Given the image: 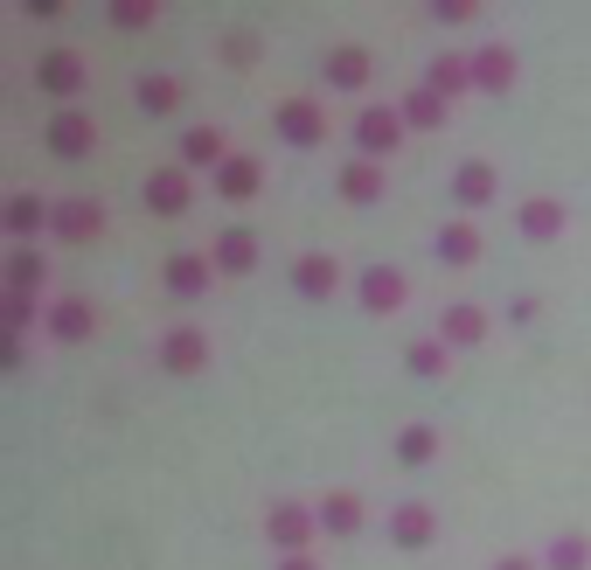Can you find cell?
Returning a JSON list of instances; mask_svg holds the SVG:
<instances>
[{"instance_id":"cell-16","label":"cell","mask_w":591,"mask_h":570,"mask_svg":"<svg viewBox=\"0 0 591 570\" xmlns=\"http://www.w3.org/2000/svg\"><path fill=\"white\" fill-rule=\"evenodd\" d=\"M445 334H452V341H473V334H480V313H473V306H452V313H445Z\"/></svg>"},{"instance_id":"cell-14","label":"cell","mask_w":591,"mask_h":570,"mask_svg":"<svg viewBox=\"0 0 591 570\" xmlns=\"http://www.w3.org/2000/svg\"><path fill=\"white\" fill-rule=\"evenodd\" d=\"M439 251L452 258V265H466V258H473V230H466V223H452V230L439 237Z\"/></svg>"},{"instance_id":"cell-5","label":"cell","mask_w":591,"mask_h":570,"mask_svg":"<svg viewBox=\"0 0 591 570\" xmlns=\"http://www.w3.org/2000/svg\"><path fill=\"white\" fill-rule=\"evenodd\" d=\"M334 279H341V272H334L327 258H299V285H306V292H334Z\"/></svg>"},{"instance_id":"cell-26","label":"cell","mask_w":591,"mask_h":570,"mask_svg":"<svg viewBox=\"0 0 591 570\" xmlns=\"http://www.w3.org/2000/svg\"><path fill=\"white\" fill-rule=\"evenodd\" d=\"M425 452H432V431L411 425V431H404V459H425Z\"/></svg>"},{"instance_id":"cell-11","label":"cell","mask_w":591,"mask_h":570,"mask_svg":"<svg viewBox=\"0 0 591 570\" xmlns=\"http://www.w3.org/2000/svg\"><path fill=\"white\" fill-rule=\"evenodd\" d=\"M508 77H515L508 49H480V84H508Z\"/></svg>"},{"instance_id":"cell-9","label":"cell","mask_w":591,"mask_h":570,"mask_svg":"<svg viewBox=\"0 0 591 570\" xmlns=\"http://www.w3.org/2000/svg\"><path fill=\"white\" fill-rule=\"evenodd\" d=\"M286 133H293V140H320V119H313V105H286Z\"/></svg>"},{"instance_id":"cell-6","label":"cell","mask_w":591,"mask_h":570,"mask_svg":"<svg viewBox=\"0 0 591 570\" xmlns=\"http://www.w3.org/2000/svg\"><path fill=\"white\" fill-rule=\"evenodd\" d=\"M216 181H223L230 195H251V188H258V174H251V160H223V167H216Z\"/></svg>"},{"instance_id":"cell-21","label":"cell","mask_w":591,"mask_h":570,"mask_svg":"<svg viewBox=\"0 0 591 570\" xmlns=\"http://www.w3.org/2000/svg\"><path fill=\"white\" fill-rule=\"evenodd\" d=\"M411 119H418V126H439V119H445V105L432 98V91H418V98H411Z\"/></svg>"},{"instance_id":"cell-12","label":"cell","mask_w":591,"mask_h":570,"mask_svg":"<svg viewBox=\"0 0 591 570\" xmlns=\"http://www.w3.org/2000/svg\"><path fill=\"white\" fill-rule=\"evenodd\" d=\"M376 188H383V174H376L369 160H355V167H348V195H355V202H369Z\"/></svg>"},{"instance_id":"cell-20","label":"cell","mask_w":591,"mask_h":570,"mask_svg":"<svg viewBox=\"0 0 591 570\" xmlns=\"http://www.w3.org/2000/svg\"><path fill=\"white\" fill-rule=\"evenodd\" d=\"M56 223H63L70 237H84V230H91V202H63V209H56Z\"/></svg>"},{"instance_id":"cell-29","label":"cell","mask_w":591,"mask_h":570,"mask_svg":"<svg viewBox=\"0 0 591 570\" xmlns=\"http://www.w3.org/2000/svg\"><path fill=\"white\" fill-rule=\"evenodd\" d=\"M56 146H63V153H77V146H84V126H77V119H63V126H56Z\"/></svg>"},{"instance_id":"cell-2","label":"cell","mask_w":591,"mask_h":570,"mask_svg":"<svg viewBox=\"0 0 591 570\" xmlns=\"http://www.w3.org/2000/svg\"><path fill=\"white\" fill-rule=\"evenodd\" d=\"M390 140H397V119H390L383 105H369V112H362V146H390Z\"/></svg>"},{"instance_id":"cell-31","label":"cell","mask_w":591,"mask_h":570,"mask_svg":"<svg viewBox=\"0 0 591 570\" xmlns=\"http://www.w3.org/2000/svg\"><path fill=\"white\" fill-rule=\"evenodd\" d=\"M286 570H306V564H286Z\"/></svg>"},{"instance_id":"cell-7","label":"cell","mask_w":591,"mask_h":570,"mask_svg":"<svg viewBox=\"0 0 591 570\" xmlns=\"http://www.w3.org/2000/svg\"><path fill=\"white\" fill-rule=\"evenodd\" d=\"M404 299V279L397 272H369V306H397Z\"/></svg>"},{"instance_id":"cell-10","label":"cell","mask_w":591,"mask_h":570,"mask_svg":"<svg viewBox=\"0 0 591 570\" xmlns=\"http://www.w3.org/2000/svg\"><path fill=\"white\" fill-rule=\"evenodd\" d=\"M362 70H369V63H362V49H341V56H327V77H334V84H355Z\"/></svg>"},{"instance_id":"cell-1","label":"cell","mask_w":591,"mask_h":570,"mask_svg":"<svg viewBox=\"0 0 591 570\" xmlns=\"http://www.w3.org/2000/svg\"><path fill=\"white\" fill-rule=\"evenodd\" d=\"M147 202H153V209H181V202H188V181H181V174H153Z\"/></svg>"},{"instance_id":"cell-8","label":"cell","mask_w":591,"mask_h":570,"mask_svg":"<svg viewBox=\"0 0 591 570\" xmlns=\"http://www.w3.org/2000/svg\"><path fill=\"white\" fill-rule=\"evenodd\" d=\"M550 570H585V543L578 536H564V543H550V557H543Z\"/></svg>"},{"instance_id":"cell-3","label":"cell","mask_w":591,"mask_h":570,"mask_svg":"<svg viewBox=\"0 0 591 570\" xmlns=\"http://www.w3.org/2000/svg\"><path fill=\"white\" fill-rule=\"evenodd\" d=\"M216 265H223V272H244V265H251V237H244V230H230V237L216 244Z\"/></svg>"},{"instance_id":"cell-19","label":"cell","mask_w":591,"mask_h":570,"mask_svg":"<svg viewBox=\"0 0 591 570\" xmlns=\"http://www.w3.org/2000/svg\"><path fill=\"white\" fill-rule=\"evenodd\" d=\"M487 188H494V174H487V167H480V160H473V167H466V174H459V195H466V202H480V195H487Z\"/></svg>"},{"instance_id":"cell-24","label":"cell","mask_w":591,"mask_h":570,"mask_svg":"<svg viewBox=\"0 0 591 570\" xmlns=\"http://www.w3.org/2000/svg\"><path fill=\"white\" fill-rule=\"evenodd\" d=\"M216 153H223L216 133H188V160H216Z\"/></svg>"},{"instance_id":"cell-30","label":"cell","mask_w":591,"mask_h":570,"mask_svg":"<svg viewBox=\"0 0 591 570\" xmlns=\"http://www.w3.org/2000/svg\"><path fill=\"white\" fill-rule=\"evenodd\" d=\"M501 570H529V564H501Z\"/></svg>"},{"instance_id":"cell-28","label":"cell","mask_w":591,"mask_h":570,"mask_svg":"<svg viewBox=\"0 0 591 570\" xmlns=\"http://www.w3.org/2000/svg\"><path fill=\"white\" fill-rule=\"evenodd\" d=\"M140 98H147V105H174V84H160V77H147V84H140Z\"/></svg>"},{"instance_id":"cell-27","label":"cell","mask_w":591,"mask_h":570,"mask_svg":"<svg viewBox=\"0 0 591 570\" xmlns=\"http://www.w3.org/2000/svg\"><path fill=\"white\" fill-rule=\"evenodd\" d=\"M425 529H432V522H425V515H418V508H404V515H397V536H411V543H418V536H425Z\"/></svg>"},{"instance_id":"cell-22","label":"cell","mask_w":591,"mask_h":570,"mask_svg":"<svg viewBox=\"0 0 591 570\" xmlns=\"http://www.w3.org/2000/svg\"><path fill=\"white\" fill-rule=\"evenodd\" d=\"M272 536H286V543H299V536H306V515H293V508H279V515H272Z\"/></svg>"},{"instance_id":"cell-13","label":"cell","mask_w":591,"mask_h":570,"mask_svg":"<svg viewBox=\"0 0 591 570\" xmlns=\"http://www.w3.org/2000/svg\"><path fill=\"white\" fill-rule=\"evenodd\" d=\"M522 223H529L536 237H550V230L564 223V209H557V202H529V209H522Z\"/></svg>"},{"instance_id":"cell-18","label":"cell","mask_w":591,"mask_h":570,"mask_svg":"<svg viewBox=\"0 0 591 570\" xmlns=\"http://www.w3.org/2000/svg\"><path fill=\"white\" fill-rule=\"evenodd\" d=\"M167 285H174V292H195V285H202V265H195V258H174V265H167Z\"/></svg>"},{"instance_id":"cell-4","label":"cell","mask_w":591,"mask_h":570,"mask_svg":"<svg viewBox=\"0 0 591 570\" xmlns=\"http://www.w3.org/2000/svg\"><path fill=\"white\" fill-rule=\"evenodd\" d=\"M320 522H327V529H355V522H362V508H355V494H327V508H320Z\"/></svg>"},{"instance_id":"cell-15","label":"cell","mask_w":591,"mask_h":570,"mask_svg":"<svg viewBox=\"0 0 591 570\" xmlns=\"http://www.w3.org/2000/svg\"><path fill=\"white\" fill-rule=\"evenodd\" d=\"M49 327H56L63 341H77V334H84V306H49Z\"/></svg>"},{"instance_id":"cell-17","label":"cell","mask_w":591,"mask_h":570,"mask_svg":"<svg viewBox=\"0 0 591 570\" xmlns=\"http://www.w3.org/2000/svg\"><path fill=\"white\" fill-rule=\"evenodd\" d=\"M160 355H167V362H195V355H202V341H195V327H174V341H167Z\"/></svg>"},{"instance_id":"cell-25","label":"cell","mask_w":591,"mask_h":570,"mask_svg":"<svg viewBox=\"0 0 591 570\" xmlns=\"http://www.w3.org/2000/svg\"><path fill=\"white\" fill-rule=\"evenodd\" d=\"M42 84H77V63H63V56H49V63H42Z\"/></svg>"},{"instance_id":"cell-23","label":"cell","mask_w":591,"mask_h":570,"mask_svg":"<svg viewBox=\"0 0 591 570\" xmlns=\"http://www.w3.org/2000/svg\"><path fill=\"white\" fill-rule=\"evenodd\" d=\"M432 84H439V91H459V84H466V63H432Z\"/></svg>"}]
</instances>
